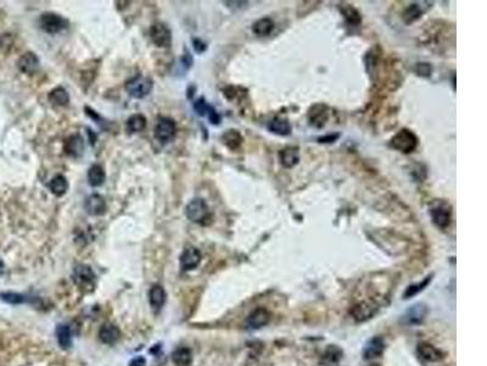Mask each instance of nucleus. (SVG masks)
<instances>
[{
    "label": "nucleus",
    "instance_id": "1",
    "mask_svg": "<svg viewBox=\"0 0 487 366\" xmlns=\"http://www.w3.org/2000/svg\"><path fill=\"white\" fill-rule=\"evenodd\" d=\"M152 87H154V82H152L151 78L145 77L142 75H137L135 77L128 80L124 84L127 93L132 98L135 99H142L147 97V95L150 94Z\"/></svg>",
    "mask_w": 487,
    "mask_h": 366
},
{
    "label": "nucleus",
    "instance_id": "2",
    "mask_svg": "<svg viewBox=\"0 0 487 366\" xmlns=\"http://www.w3.org/2000/svg\"><path fill=\"white\" fill-rule=\"evenodd\" d=\"M390 144L393 149L402 151L405 154H409L418 146V138L412 131L403 128V130L397 132L395 136L392 137V140L390 141Z\"/></svg>",
    "mask_w": 487,
    "mask_h": 366
},
{
    "label": "nucleus",
    "instance_id": "3",
    "mask_svg": "<svg viewBox=\"0 0 487 366\" xmlns=\"http://www.w3.org/2000/svg\"><path fill=\"white\" fill-rule=\"evenodd\" d=\"M39 24L44 32L49 34H56L65 31L68 27V21L55 12H44L39 19Z\"/></svg>",
    "mask_w": 487,
    "mask_h": 366
},
{
    "label": "nucleus",
    "instance_id": "4",
    "mask_svg": "<svg viewBox=\"0 0 487 366\" xmlns=\"http://www.w3.org/2000/svg\"><path fill=\"white\" fill-rule=\"evenodd\" d=\"M185 214L190 221L195 223H205V221L210 219V209L204 199L196 198L193 199L185 207Z\"/></svg>",
    "mask_w": 487,
    "mask_h": 366
},
{
    "label": "nucleus",
    "instance_id": "5",
    "mask_svg": "<svg viewBox=\"0 0 487 366\" xmlns=\"http://www.w3.org/2000/svg\"><path fill=\"white\" fill-rule=\"evenodd\" d=\"M430 215H431L432 222L437 227L446 229L450 223V215H452L450 205L447 202H443V200L435 202L432 204V206L430 207Z\"/></svg>",
    "mask_w": 487,
    "mask_h": 366
},
{
    "label": "nucleus",
    "instance_id": "6",
    "mask_svg": "<svg viewBox=\"0 0 487 366\" xmlns=\"http://www.w3.org/2000/svg\"><path fill=\"white\" fill-rule=\"evenodd\" d=\"M150 38L158 48H170L172 44V32L167 25L157 22L150 27Z\"/></svg>",
    "mask_w": 487,
    "mask_h": 366
},
{
    "label": "nucleus",
    "instance_id": "7",
    "mask_svg": "<svg viewBox=\"0 0 487 366\" xmlns=\"http://www.w3.org/2000/svg\"><path fill=\"white\" fill-rule=\"evenodd\" d=\"M175 122L170 117H162L155 127L154 136L161 143H167L175 134Z\"/></svg>",
    "mask_w": 487,
    "mask_h": 366
},
{
    "label": "nucleus",
    "instance_id": "8",
    "mask_svg": "<svg viewBox=\"0 0 487 366\" xmlns=\"http://www.w3.org/2000/svg\"><path fill=\"white\" fill-rule=\"evenodd\" d=\"M95 280V273L91 266L79 264L74 270V281L76 285L81 288H88L92 287Z\"/></svg>",
    "mask_w": 487,
    "mask_h": 366
},
{
    "label": "nucleus",
    "instance_id": "9",
    "mask_svg": "<svg viewBox=\"0 0 487 366\" xmlns=\"http://www.w3.org/2000/svg\"><path fill=\"white\" fill-rule=\"evenodd\" d=\"M328 118H329V110H328L326 105L316 104L310 109L308 120H310L311 126L316 128H322L326 126Z\"/></svg>",
    "mask_w": 487,
    "mask_h": 366
},
{
    "label": "nucleus",
    "instance_id": "10",
    "mask_svg": "<svg viewBox=\"0 0 487 366\" xmlns=\"http://www.w3.org/2000/svg\"><path fill=\"white\" fill-rule=\"evenodd\" d=\"M201 263V253L194 247H188L181 255V266L185 271L196 269Z\"/></svg>",
    "mask_w": 487,
    "mask_h": 366
},
{
    "label": "nucleus",
    "instance_id": "11",
    "mask_svg": "<svg viewBox=\"0 0 487 366\" xmlns=\"http://www.w3.org/2000/svg\"><path fill=\"white\" fill-rule=\"evenodd\" d=\"M270 321V314L267 309L264 308H257L255 309L246 320V324L250 328L258 329L261 327H264L269 324Z\"/></svg>",
    "mask_w": 487,
    "mask_h": 366
},
{
    "label": "nucleus",
    "instance_id": "12",
    "mask_svg": "<svg viewBox=\"0 0 487 366\" xmlns=\"http://www.w3.org/2000/svg\"><path fill=\"white\" fill-rule=\"evenodd\" d=\"M84 206L87 213L92 216H101L106 212V202L104 197L98 193L89 196L85 200Z\"/></svg>",
    "mask_w": 487,
    "mask_h": 366
},
{
    "label": "nucleus",
    "instance_id": "13",
    "mask_svg": "<svg viewBox=\"0 0 487 366\" xmlns=\"http://www.w3.org/2000/svg\"><path fill=\"white\" fill-rule=\"evenodd\" d=\"M427 314V308L424 304H416L407 310L402 316V322L406 325H417L423 322Z\"/></svg>",
    "mask_w": 487,
    "mask_h": 366
},
{
    "label": "nucleus",
    "instance_id": "14",
    "mask_svg": "<svg viewBox=\"0 0 487 366\" xmlns=\"http://www.w3.org/2000/svg\"><path fill=\"white\" fill-rule=\"evenodd\" d=\"M19 70L23 74H33L39 67V59L35 54L28 51L21 55L17 61Z\"/></svg>",
    "mask_w": 487,
    "mask_h": 366
},
{
    "label": "nucleus",
    "instance_id": "15",
    "mask_svg": "<svg viewBox=\"0 0 487 366\" xmlns=\"http://www.w3.org/2000/svg\"><path fill=\"white\" fill-rule=\"evenodd\" d=\"M280 164L286 169L296 166L300 161V150L297 147H286L279 151Z\"/></svg>",
    "mask_w": 487,
    "mask_h": 366
},
{
    "label": "nucleus",
    "instance_id": "16",
    "mask_svg": "<svg viewBox=\"0 0 487 366\" xmlns=\"http://www.w3.org/2000/svg\"><path fill=\"white\" fill-rule=\"evenodd\" d=\"M84 150V142L81 134H72L65 142V151L66 154L72 158H78L83 154Z\"/></svg>",
    "mask_w": 487,
    "mask_h": 366
},
{
    "label": "nucleus",
    "instance_id": "17",
    "mask_svg": "<svg viewBox=\"0 0 487 366\" xmlns=\"http://www.w3.org/2000/svg\"><path fill=\"white\" fill-rule=\"evenodd\" d=\"M121 331L114 324H105L99 329V338L105 344H114L120 339Z\"/></svg>",
    "mask_w": 487,
    "mask_h": 366
},
{
    "label": "nucleus",
    "instance_id": "18",
    "mask_svg": "<svg viewBox=\"0 0 487 366\" xmlns=\"http://www.w3.org/2000/svg\"><path fill=\"white\" fill-rule=\"evenodd\" d=\"M418 354L419 357L424 359V360L429 361V362H434V361H439L440 359L442 358L441 352L439 349L434 347V345L429 344V343L423 342L418 345Z\"/></svg>",
    "mask_w": 487,
    "mask_h": 366
},
{
    "label": "nucleus",
    "instance_id": "19",
    "mask_svg": "<svg viewBox=\"0 0 487 366\" xmlns=\"http://www.w3.org/2000/svg\"><path fill=\"white\" fill-rule=\"evenodd\" d=\"M166 298H167V295H166L164 287L160 285H154L149 291V302L154 309H161L165 305Z\"/></svg>",
    "mask_w": 487,
    "mask_h": 366
},
{
    "label": "nucleus",
    "instance_id": "20",
    "mask_svg": "<svg viewBox=\"0 0 487 366\" xmlns=\"http://www.w3.org/2000/svg\"><path fill=\"white\" fill-rule=\"evenodd\" d=\"M384 348V341L380 337H374L367 343L366 348H364V358L366 359H374L379 358L383 354Z\"/></svg>",
    "mask_w": 487,
    "mask_h": 366
},
{
    "label": "nucleus",
    "instance_id": "21",
    "mask_svg": "<svg viewBox=\"0 0 487 366\" xmlns=\"http://www.w3.org/2000/svg\"><path fill=\"white\" fill-rule=\"evenodd\" d=\"M268 130L278 136H289L291 133V125L286 118L276 117L268 124Z\"/></svg>",
    "mask_w": 487,
    "mask_h": 366
},
{
    "label": "nucleus",
    "instance_id": "22",
    "mask_svg": "<svg viewBox=\"0 0 487 366\" xmlns=\"http://www.w3.org/2000/svg\"><path fill=\"white\" fill-rule=\"evenodd\" d=\"M351 314L357 321H366L375 314V308L368 303H360V304L353 306L351 310Z\"/></svg>",
    "mask_w": 487,
    "mask_h": 366
},
{
    "label": "nucleus",
    "instance_id": "23",
    "mask_svg": "<svg viewBox=\"0 0 487 366\" xmlns=\"http://www.w3.org/2000/svg\"><path fill=\"white\" fill-rule=\"evenodd\" d=\"M49 189L56 197L64 196L68 189V182L66 177L62 176V175H56L55 177H52L50 182H49Z\"/></svg>",
    "mask_w": 487,
    "mask_h": 366
},
{
    "label": "nucleus",
    "instance_id": "24",
    "mask_svg": "<svg viewBox=\"0 0 487 366\" xmlns=\"http://www.w3.org/2000/svg\"><path fill=\"white\" fill-rule=\"evenodd\" d=\"M273 29H274V22H273V20L269 18H263V19L257 20V21L252 25V32L255 33V34L260 36V37H266V36H269Z\"/></svg>",
    "mask_w": 487,
    "mask_h": 366
},
{
    "label": "nucleus",
    "instance_id": "25",
    "mask_svg": "<svg viewBox=\"0 0 487 366\" xmlns=\"http://www.w3.org/2000/svg\"><path fill=\"white\" fill-rule=\"evenodd\" d=\"M88 182L92 187H100L105 182V171L101 165H93L88 171Z\"/></svg>",
    "mask_w": 487,
    "mask_h": 366
},
{
    "label": "nucleus",
    "instance_id": "26",
    "mask_svg": "<svg viewBox=\"0 0 487 366\" xmlns=\"http://www.w3.org/2000/svg\"><path fill=\"white\" fill-rule=\"evenodd\" d=\"M172 361L177 366H189L193 361V354L189 348H178L172 354Z\"/></svg>",
    "mask_w": 487,
    "mask_h": 366
},
{
    "label": "nucleus",
    "instance_id": "27",
    "mask_svg": "<svg viewBox=\"0 0 487 366\" xmlns=\"http://www.w3.org/2000/svg\"><path fill=\"white\" fill-rule=\"evenodd\" d=\"M340 11L344 14V18L350 25L358 26L362 22V16L358 12V10L354 9L352 5L349 4H340Z\"/></svg>",
    "mask_w": 487,
    "mask_h": 366
},
{
    "label": "nucleus",
    "instance_id": "28",
    "mask_svg": "<svg viewBox=\"0 0 487 366\" xmlns=\"http://www.w3.org/2000/svg\"><path fill=\"white\" fill-rule=\"evenodd\" d=\"M56 338L62 349H67L72 345L71 328L67 325H59L56 328Z\"/></svg>",
    "mask_w": 487,
    "mask_h": 366
},
{
    "label": "nucleus",
    "instance_id": "29",
    "mask_svg": "<svg viewBox=\"0 0 487 366\" xmlns=\"http://www.w3.org/2000/svg\"><path fill=\"white\" fill-rule=\"evenodd\" d=\"M147 127V117L141 114H134L127 120V131L129 133H138Z\"/></svg>",
    "mask_w": 487,
    "mask_h": 366
},
{
    "label": "nucleus",
    "instance_id": "30",
    "mask_svg": "<svg viewBox=\"0 0 487 366\" xmlns=\"http://www.w3.org/2000/svg\"><path fill=\"white\" fill-rule=\"evenodd\" d=\"M49 101L59 107H65L69 103V95L67 91L62 87H58L49 93Z\"/></svg>",
    "mask_w": 487,
    "mask_h": 366
},
{
    "label": "nucleus",
    "instance_id": "31",
    "mask_svg": "<svg viewBox=\"0 0 487 366\" xmlns=\"http://www.w3.org/2000/svg\"><path fill=\"white\" fill-rule=\"evenodd\" d=\"M222 141H223V143L229 148V149L235 150L243 143V137H241V134L238 131L229 130L222 136Z\"/></svg>",
    "mask_w": 487,
    "mask_h": 366
},
{
    "label": "nucleus",
    "instance_id": "32",
    "mask_svg": "<svg viewBox=\"0 0 487 366\" xmlns=\"http://www.w3.org/2000/svg\"><path fill=\"white\" fill-rule=\"evenodd\" d=\"M423 14V10L420 8L419 4H412L409 8L406 9L405 14H403V19H405L406 24H410V22L416 21L419 19Z\"/></svg>",
    "mask_w": 487,
    "mask_h": 366
},
{
    "label": "nucleus",
    "instance_id": "33",
    "mask_svg": "<svg viewBox=\"0 0 487 366\" xmlns=\"http://www.w3.org/2000/svg\"><path fill=\"white\" fill-rule=\"evenodd\" d=\"M2 299L9 304H21V303L26 302V298L22 294H19V293H14V292H8V293H2L0 294Z\"/></svg>",
    "mask_w": 487,
    "mask_h": 366
},
{
    "label": "nucleus",
    "instance_id": "34",
    "mask_svg": "<svg viewBox=\"0 0 487 366\" xmlns=\"http://www.w3.org/2000/svg\"><path fill=\"white\" fill-rule=\"evenodd\" d=\"M210 108L211 107L207 104V101L205 100L204 98L197 99V100L194 103V110L196 111V114L199 115V116H205V115L208 113V110H210Z\"/></svg>",
    "mask_w": 487,
    "mask_h": 366
},
{
    "label": "nucleus",
    "instance_id": "35",
    "mask_svg": "<svg viewBox=\"0 0 487 366\" xmlns=\"http://www.w3.org/2000/svg\"><path fill=\"white\" fill-rule=\"evenodd\" d=\"M430 280H431V278H430V277H426L425 281L420 283V285H416V286H410V287H408V289H407L406 293H405V298H408V297H412V295H414V294H417V293H418V292L422 291L424 287H425V286L427 285V283L430 282Z\"/></svg>",
    "mask_w": 487,
    "mask_h": 366
},
{
    "label": "nucleus",
    "instance_id": "36",
    "mask_svg": "<svg viewBox=\"0 0 487 366\" xmlns=\"http://www.w3.org/2000/svg\"><path fill=\"white\" fill-rule=\"evenodd\" d=\"M432 67L431 65L427 64V62H419L418 65L416 66V72L419 76H424V77H429L431 75Z\"/></svg>",
    "mask_w": 487,
    "mask_h": 366
},
{
    "label": "nucleus",
    "instance_id": "37",
    "mask_svg": "<svg viewBox=\"0 0 487 366\" xmlns=\"http://www.w3.org/2000/svg\"><path fill=\"white\" fill-rule=\"evenodd\" d=\"M193 47H194L195 51H196V53H204L207 49L206 43H205L204 41H201V39H199V38L193 39Z\"/></svg>",
    "mask_w": 487,
    "mask_h": 366
},
{
    "label": "nucleus",
    "instance_id": "38",
    "mask_svg": "<svg viewBox=\"0 0 487 366\" xmlns=\"http://www.w3.org/2000/svg\"><path fill=\"white\" fill-rule=\"evenodd\" d=\"M208 120H210V122L212 125H218L221 122V116L220 115H218V113L216 110H214L213 108H210V110H208Z\"/></svg>",
    "mask_w": 487,
    "mask_h": 366
},
{
    "label": "nucleus",
    "instance_id": "39",
    "mask_svg": "<svg viewBox=\"0 0 487 366\" xmlns=\"http://www.w3.org/2000/svg\"><path fill=\"white\" fill-rule=\"evenodd\" d=\"M339 137H340L339 133L328 134V136H326V137L318 138V142H319V143H333V142H335Z\"/></svg>",
    "mask_w": 487,
    "mask_h": 366
},
{
    "label": "nucleus",
    "instance_id": "40",
    "mask_svg": "<svg viewBox=\"0 0 487 366\" xmlns=\"http://www.w3.org/2000/svg\"><path fill=\"white\" fill-rule=\"evenodd\" d=\"M182 62H183V64L185 65V67H187V68H189L191 65H193V58L190 57V54H189L188 51H185L184 57L182 58Z\"/></svg>",
    "mask_w": 487,
    "mask_h": 366
},
{
    "label": "nucleus",
    "instance_id": "41",
    "mask_svg": "<svg viewBox=\"0 0 487 366\" xmlns=\"http://www.w3.org/2000/svg\"><path fill=\"white\" fill-rule=\"evenodd\" d=\"M131 366H145V359L142 357H138L132 360Z\"/></svg>",
    "mask_w": 487,
    "mask_h": 366
},
{
    "label": "nucleus",
    "instance_id": "42",
    "mask_svg": "<svg viewBox=\"0 0 487 366\" xmlns=\"http://www.w3.org/2000/svg\"><path fill=\"white\" fill-rule=\"evenodd\" d=\"M3 272H4V263L0 259V275H3Z\"/></svg>",
    "mask_w": 487,
    "mask_h": 366
}]
</instances>
